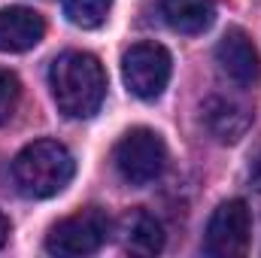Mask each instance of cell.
<instances>
[{
    "label": "cell",
    "mask_w": 261,
    "mask_h": 258,
    "mask_svg": "<svg viewBox=\"0 0 261 258\" xmlns=\"http://www.w3.org/2000/svg\"><path fill=\"white\" fill-rule=\"evenodd\" d=\"M49 88L67 119H91L107 94V73L88 52L70 49L49 67Z\"/></svg>",
    "instance_id": "cell-1"
},
{
    "label": "cell",
    "mask_w": 261,
    "mask_h": 258,
    "mask_svg": "<svg viewBox=\"0 0 261 258\" xmlns=\"http://www.w3.org/2000/svg\"><path fill=\"white\" fill-rule=\"evenodd\" d=\"M76 173V161L64 143L58 140H34L12 161V179L24 197L43 200L64 192Z\"/></svg>",
    "instance_id": "cell-2"
},
{
    "label": "cell",
    "mask_w": 261,
    "mask_h": 258,
    "mask_svg": "<svg viewBox=\"0 0 261 258\" xmlns=\"http://www.w3.org/2000/svg\"><path fill=\"white\" fill-rule=\"evenodd\" d=\"M113 161L119 176L128 186H149L164 173L167 146L161 134L152 128H130L113 149Z\"/></svg>",
    "instance_id": "cell-3"
},
{
    "label": "cell",
    "mask_w": 261,
    "mask_h": 258,
    "mask_svg": "<svg viewBox=\"0 0 261 258\" xmlns=\"http://www.w3.org/2000/svg\"><path fill=\"white\" fill-rule=\"evenodd\" d=\"M110 228L113 225H110V216L103 210H97V207L79 210V213L61 219L58 225H52V231L46 237V252L67 258L91 255L107 243Z\"/></svg>",
    "instance_id": "cell-4"
},
{
    "label": "cell",
    "mask_w": 261,
    "mask_h": 258,
    "mask_svg": "<svg viewBox=\"0 0 261 258\" xmlns=\"http://www.w3.org/2000/svg\"><path fill=\"white\" fill-rule=\"evenodd\" d=\"M252 240V213L246 200H225L216 207L206 225L203 237V252L213 258H234L243 255Z\"/></svg>",
    "instance_id": "cell-5"
},
{
    "label": "cell",
    "mask_w": 261,
    "mask_h": 258,
    "mask_svg": "<svg viewBox=\"0 0 261 258\" xmlns=\"http://www.w3.org/2000/svg\"><path fill=\"white\" fill-rule=\"evenodd\" d=\"M170 52L158 43H137L130 46L122 58V76H125V85H128L130 94L143 97V100H155L167 82H170Z\"/></svg>",
    "instance_id": "cell-6"
},
{
    "label": "cell",
    "mask_w": 261,
    "mask_h": 258,
    "mask_svg": "<svg viewBox=\"0 0 261 258\" xmlns=\"http://www.w3.org/2000/svg\"><path fill=\"white\" fill-rule=\"evenodd\" d=\"M216 61L222 67V73L237 82V85H258L261 82V55L255 49V43L249 40V34L243 28H231L219 46H216Z\"/></svg>",
    "instance_id": "cell-7"
},
{
    "label": "cell",
    "mask_w": 261,
    "mask_h": 258,
    "mask_svg": "<svg viewBox=\"0 0 261 258\" xmlns=\"http://www.w3.org/2000/svg\"><path fill=\"white\" fill-rule=\"evenodd\" d=\"M46 37V21L28 6L0 9V52H28Z\"/></svg>",
    "instance_id": "cell-8"
},
{
    "label": "cell",
    "mask_w": 261,
    "mask_h": 258,
    "mask_svg": "<svg viewBox=\"0 0 261 258\" xmlns=\"http://www.w3.org/2000/svg\"><path fill=\"white\" fill-rule=\"evenodd\" d=\"M200 119L219 143H237L252 125V113L231 97H206L200 107Z\"/></svg>",
    "instance_id": "cell-9"
},
{
    "label": "cell",
    "mask_w": 261,
    "mask_h": 258,
    "mask_svg": "<svg viewBox=\"0 0 261 258\" xmlns=\"http://www.w3.org/2000/svg\"><path fill=\"white\" fill-rule=\"evenodd\" d=\"M119 240L128 252L137 255H158L164 249V228L146 210H130L119 219Z\"/></svg>",
    "instance_id": "cell-10"
},
{
    "label": "cell",
    "mask_w": 261,
    "mask_h": 258,
    "mask_svg": "<svg viewBox=\"0 0 261 258\" xmlns=\"http://www.w3.org/2000/svg\"><path fill=\"white\" fill-rule=\"evenodd\" d=\"M161 9L179 34H203L216 18L213 0H161Z\"/></svg>",
    "instance_id": "cell-11"
},
{
    "label": "cell",
    "mask_w": 261,
    "mask_h": 258,
    "mask_svg": "<svg viewBox=\"0 0 261 258\" xmlns=\"http://www.w3.org/2000/svg\"><path fill=\"white\" fill-rule=\"evenodd\" d=\"M61 6H64V15L70 24L91 31V28H100L107 21L113 0H61Z\"/></svg>",
    "instance_id": "cell-12"
},
{
    "label": "cell",
    "mask_w": 261,
    "mask_h": 258,
    "mask_svg": "<svg viewBox=\"0 0 261 258\" xmlns=\"http://www.w3.org/2000/svg\"><path fill=\"white\" fill-rule=\"evenodd\" d=\"M18 97H21V82L12 70H3L0 67V125L12 119L15 107H18Z\"/></svg>",
    "instance_id": "cell-13"
},
{
    "label": "cell",
    "mask_w": 261,
    "mask_h": 258,
    "mask_svg": "<svg viewBox=\"0 0 261 258\" xmlns=\"http://www.w3.org/2000/svg\"><path fill=\"white\" fill-rule=\"evenodd\" d=\"M6 234H9V222H6V216L0 213V246L6 243Z\"/></svg>",
    "instance_id": "cell-14"
},
{
    "label": "cell",
    "mask_w": 261,
    "mask_h": 258,
    "mask_svg": "<svg viewBox=\"0 0 261 258\" xmlns=\"http://www.w3.org/2000/svg\"><path fill=\"white\" fill-rule=\"evenodd\" d=\"M252 176H255V183H258V189H261V155H258V161H255V170H252Z\"/></svg>",
    "instance_id": "cell-15"
}]
</instances>
